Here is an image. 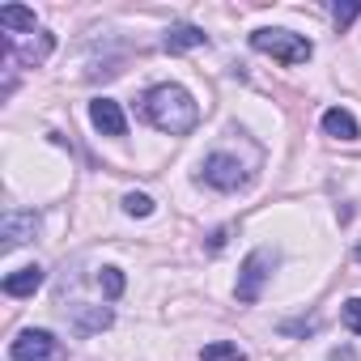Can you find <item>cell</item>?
Instances as JSON below:
<instances>
[{"instance_id": "6da1fadb", "label": "cell", "mask_w": 361, "mask_h": 361, "mask_svg": "<svg viewBox=\"0 0 361 361\" xmlns=\"http://www.w3.org/2000/svg\"><path fill=\"white\" fill-rule=\"evenodd\" d=\"M145 119L166 136H188L200 119V106L183 85H153L145 94Z\"/></svg>"}, {"instance_id": "7a4b0ae2", "label": "cell", "mask_w": 361, "mask_h": 361, "mask_svg": "<svg viewBox=\"0 0 361 361\" xmlns=\"http://www.w3.org/2000/svg\"><path fill=\"white\" fill-rule=\"evenodd\" d=\"M251 47H255L259 56L281 60V64H306V60L314 56L310 39H302V35H293V30H281V26H264V30H255V35H251Z\"/></svg>"}, {"instance_id": "3957f363", "label": "cell", "mask_w": 361, "mask_h": 361, "mask_svg": "<svg viewBox=\"0 0 361 361\" xmlns=\"http://www.w3.org/2000/svg\"><path fill=\"white\" fill-rule=\"evenodd\" d=\"M281 264V255L272 251V247H255L247 259H243V272H238V285H234V293H238V302H259V293H264V285H268V276H272V268Z\"/></svg>"}, {"instance_id": "277c9868", "label": "cell", "mask_w": 361, "mask_h": 361, "mask_svg": "<svg viewBox=\"0 0 361 361\" xmlns=\"http://www.w3.org/2000/svg\"><path fill=\"white\" fill-rule=\"evenodd\" d=\"M60 357H64L60 340L51 331H43V327H26L9 344V361H60Z\"/></svg>"}, {"instance_id": "5b68a950", "label": "cell", "mask_w": 361, "mask_h": 361, "mask_svg": "<svg viewBox=\"0 0 361 361\" xmlns=\"http://www.w3.org/2000/svg\"><path fill=\"white\" fill-rule=\"evenodd\" d=\"M200 178H204L209 188H217V192H238V188L247 183V170H243V161L230 157V153H209L204 166H200Z\"/></svg>"}, {"instance_id": "8992f818", "label": "cell", "mask_w": 361, "mask_h": 361, "mask_svg": "<svg viewBox=\"0 0 361 361\" xmlns=\"http://www.w3.org/2000/svg\"><path fill=\"white\" fill-rule=\"evenodd\" d=\"M90 119H94V128L102 136H123L128 132V119H123V111H119L115 98H94L90 102Z\"/></svg>"}, {"instance_id": "52a82bcc", "label": "cell", "mask_w": 361, "mask_h": 361, "mask_svg": "<svg viewBox=\"0 0 361 361\" xmlns=\"http://www.w3.org/2000/svg\"><path fill=\"white\" fill-rule=\"evenodd\" d=\"M0 234H5V247H22V243H30L39 234V217L35 213H5Z\"/></svg>"}, {"instance_id": "ba28073f", "label": "cell", "mask_w": 361, "mask_h": 361, "mask_svg": "<svg viewBox=\"0 0 361 361\" xmlns=\"http://www.w3.org/2000/svg\"><path fill=\"white\" fill-rule=\"evenodd\" d=\"M35 289H43V268L39 264H26V268H18V272L5 276V293L9 298H30Z\"/></svg>"}, {"instance_id": "9c48e42d", "label": "cell", "mask_w": 361, "mask_h": 361, "mask_svg": "<svg viewBox=\"0 0 361 361\" xmlns=\"http://www.w3.org/2000/svg\"><path fill=\"white\" fill-rule=\"evenodd\" d=\"M323 132L336 140H357V119L344 106H331V111H323Z\"/></svg>"}, {"instance_id": "30bf717a", "label": "cell", "mask_w": 361, "mask_h": 361, "mask_svg": "<svg viewBox=\"0 0 361 361\" xmlns=\"http://www.w3.org/2000/svg\"><path fill=\"white\" fill-rule=\"evenodd\" d=\"M209 43V35L204 30H196V26H174V30H166V51L174 56V51H192V47H204Z\"/></svg>"}, {"instance_id": "8fae6325", "label": "cell", "mask_w": 361, "mask_h": 361, "mask_svg": "<svg viewBox=\"0 0 361 361\" xmlns=\"http://www.w3.org/2000/svg\"><path fill=\"white\" fill-rule=\"evenodd\" d=\"M111 310L106 306H73V323H77V331H102V327H111Z\"/></svg>"}, {"instance_id": "7c38bea8", "label": "cell", "mask_w": 361, "mask_h": 361, "mask_svg": "<svg viewBox=\"0 0 361 361\" xmlns=\"http://www.w3.org/2000/svg\"><path fill=\"white\" fill-rule=\"evenodd\" d=\"M0 26L35 35V9H22V5H5V9H0Z\"/></svg>"}, {"instance_id": "4fadbf2b", "label": "cell", "mask_w": 361, "mask_h": 361, "mask_svg": "<svg viewBox=\"0 0 361 361\" xmlns=\"http://www.w3.org/2000/svg\"><path fill=\"white\" fill-rule=\"evenodd\" d=\"M204 361H247V353L230 340H217V344H204Z\"/></svg>"}, {"instance_id": "5bb4252c", "label": "cell", "mask_w": 361, "mask_h": 361, "mask_svg": "<svg viewBox=\"0 0 361 361\" xmlns=\"http://www.w3.org/2000/svg\"><path fill=\"white\" fill-rule=\"evenodd\" d=\"M123 213H128V217H149V213H153V200H149L145 192H128V196H123Z\"/></svg>"}, {"instance_id": "9a60e30c", "label": "cell", "mask_w": 361, "mask_h": 361, "mask_svg": "<svg viewBox=\"0 0 361 361\" xmlns=\"http://www.w3.org/2000/svg\"><path fill=\"white\" fill-rule=\"evenodd\" d=\"M98 285H102V293L115 302V298L123 293V272H119V268H102V272H98Z\"/></svg>"}, {"instance_id": "2e32d148", "label": "cell", "mask_w": 361, "mask_h": 361, "mask_svg": "<svg viewBox=\"0 0 361 361\" xmlns=\"http://www.w3.org/2000/svg\"><path fill=\"white\" fill-rule=\"evenodd\" d=\"M340 319H344V327H348L353 336H361V298H348V302L340 306Z\"/></svg>"}, {"instance_id": "e0dca14e", "label": "cell", "mask_w": 361, "mask_h": 361, "mask_svg": "<svg viewBox=\"0 0 361 361\" xmlns=\"http://www.w3.org/2000/svg\"><path fill=\"white\" fill-rule=\"evenodd\" d=\"M331 18H336V26L344 30L348 22H357V18H361V5H336V9H331Z\"/></svg>"}, {"instance_id": "ac0fdd59", "label": "cell", "mask_w": 361, "mask_h": 361, "mask_svg": "<svg viewBox=\"0 0 361 361\" xmlns=\"http://www.w3.org/2000/svg\"><path fill=\"white\" fill-rule=\"evenodd\" d=\"M353 255H357V264H361V247H357V251H353Z\"/></svg>"}]
</instances>
